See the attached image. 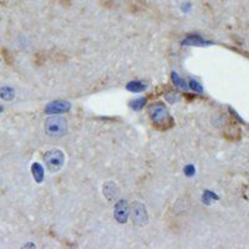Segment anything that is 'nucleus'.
<instances>
[{
	"label": "nucleus",
	"instance_id": "obj_1",
	"mask_svg": "<svg viewBox=\"0 0 249 249\" xmlns=\"http://www.w3.org/2000/svg\"><path fill=\"white\" fill-rule=\"evenodd\" d=\"M45 132L48 136L59 139L68 132V121L64 117L53 116L45 121Z\"/></svg>",
	"mask_w": 249,
	"mask_h": 249
},
{
	"label": "nucleus",
	"instance_id": "obj_2",
	"mask_svg": "<svg viewBox=\"0 0 249 249\" xmlns=\"http://www.w3.org/2000/svg\"><path fill=\"white\" fill-rule=\"evenodd\" d=\"M148 115L151 120L157 126H167L171 122V116L166 106L161 102H156L148 107Z\"/></svg>",
	"mask_w": 249,
	"mask_h": 249
},
{
	"label": "nucleus",
	"instance_id": "obj_3",
	"mask_svg": "<svg viewBox=\"0 0 249 249\" xmlns=\"http://www.w3.org/2000/svg\"><path fill=\"white\" fill-rule=\"evenodd\" d=\"M44 162L50 172H57L62 168L65 163V153L59 148H53V150L46 151L44 155Z\"/></svg>",
	"mask_w": 249,
	"mask_h": 249
},
{
	"label": "nucleus",
	"instance_id": "obj_4",
	"mask_svg": "<svg viewBox=\"0 0 249 249\" xmlns=\"http://www.w3.org/2000/svg\"><path fill=\"white\" fill-rule=\"evenodd\" d=\"M130 214L132 215L133 223L137 224V226H144L148 222L147 210L142 202H133L130 210Z\"/></svg>",
	"mask_w": 249,
	"mask_h": 249
},
{
	"label": "nucleus",
	"instance_id": "obj_5",
	"mask_svg": "<svg viewBox=\"0 0 249 249\" xmlns=\"http://www.w3.org/2000/svg\"><path fill=\"white\" fill-rule=\"evenodd\" d=\"M113 213H115V219L119 223H126L128 217H130V207H128L127 202L124 201V199L117 202L116 206H115V210H113Z\"/></svg>",
	"mask_w": 249,
	"mask_h": 249
},
{
	"label": "nucleus",
	"instance_id": "obj_6",
	"mask_svg": "<svg viewBox=\"0 0 249 249\" xmlns=\"http://www.w3.org/2000/svg\"><path fill=\"white\" fill-rule=\"evenodd\" d=\"M102 193L105 196V198L107 199L108 202H115L117 198H119L120 196V188L117 186L116 182L112 181H107L104 183L102 186Z\"/></svg>",
	"mask_w": 249,
	"mask_h": 249
},
{
	"label": "nucleus",
	"instance_id": "obj_7",
	"mask_svg": "<svg viewBox=\"0 0 249 249\" xmlns=\"http://www.w3.org/2000/svg\"><path fill=\"white\" fill-rule=\"evenodd\" d=\"M71 105L69 102L62 101V100H57V101L50 102L49 105H46L45 112L49 115H59V113L68 112L70 110Z\"/></svg>",
	"mask_w": 249,
	"mask_h": 249
},
{
	"label": "nucleus",
	"instance_id": "obj_8",
	"mask_svg": "<svg viewBox=\"0 0 249 249\" xmlns=\"http://www.w3.org/2000/svg\"><path fill=\"white\" fill-rule=\"evenodd\" d=\"M204 44H207V41L199 35H190L182 41L183 46H201L204 45Z\"/></svg>",
	"mask_w": 249,
	"mask_h": 249
},
{
	"label": "nucleus",
	"instance_id": "obj_9",
	"mask_svg": "<svg viewBox=\"0 0 249 249\" xmlns=\"http://www.w3.org/2000/svg\"><path fill=\"white\" fill-rule=\"evenodd\" d=\"M31 173H33V177H34L36 183H41L44 181V168L40 163H37V162L33 163V166H31Z\"/></svg>",
	"mask_w": 249,
	"mask_h": 249
},
{
	"label": "nucleus",
	"instance_id": "obj_10",
	"mask_svg": "<svg viewBox=\"0 0 249 249\" xmlns=\"http://www.w3.org/2000/svg\"><path fill=\"white\" fill-rule=\"evenodd\" d=\"M147 85L141 81H131L127 84V90L131 92H142L146 90Z\"/></svg>",
	"mask_w": 249,
	"mask_h": 249
},
{
	"label": "nucleus",
	"instance_id": "obj_11",
	"mask_svg": "<svg viewBox=\"0 0 249 249\" xmlns=\"http://www.w3.org/2000/svg\"><path fill=\"white\" fill-rule=\"evenodd\" d=\"M171 77H172V81L173 84H175L177 88L182 89V90H187L188 89V84H187L186 81H184L182 77H179L178 74H176V72H172V75H171Z\"/></svg>",
	"mask_w": 249,
	"mask_h": 249
},
{
	"label": "nucleus",
	"instance_id": "obj_12",
	"mask_svg": "<svg viewBox=\"0 0 249 249\" xmlns=\"http://www.w3.org/2000/svg\"><path fill=\"white\" fill-rule=\"evenodd\" d=\"M0 97L3 100H5V101H10V100H13L15 97V92L14 90H13L12 88H3L1 90H0Z\"/></svg>",
	"mask_w": 249,
	"mask_h": 249
},
{
	"label": "nucleus",
	"instance_id": "obj_13",
	"mask_svg": "<svg viewBox=\"0 0 249 249\" xmlns=\"http://www.w3.org/2000/svg\"><path fill=\"white\" fill-rule=\"evenodd\" d=\"M146 105V99L144 97H140V99H136V100H133L132 102H131V107L133 108V110H141L143 106Z\"/></svg>",
	"mask_w": 249,
	"mask_h": 249
},
{
	"label": "nucleus",
	"instance_id": "obj_14",
	"mask_svg": "<svg viewBox=\"0 0 249 249\" xmlns=\"http://www.w3.org/2000/svg\"><path fill=\"white\" fill-rule=\"evenodd\" d=\"M188 86H190V88L192 89L193 91H196L197 93L203 92V88L201 86V84H199L198 81H196L195 79L190 80V82H188Z\"/></svg>",
	"mask_w": 249,
	"mask_h": 249
},
{
	"label": "nucleus",
	"instance_id": "obj_15",
	"mask_svg": "<svg viewBox=\"0 0 249 249\" xmlns=\"http://www.w3.org/2000/svg\"><path fill=\"white\" fill-rule=\"evenodd\" d=\"M184 173H186L188 177H192V176L196 173L195 166H193V164H188V166H186V167H184Z\"/></svg>",
	"mask_w": 249,
	"mask_h": 249
},
{
	"label": "nucleus",
	"instance_id": "obj_16",
	"mask_svg": "<svg viewBox=\"0 0 249 249\" xmlns=\"http://www.w3.org/2000/svg\"><path fill=\"white\" fill-rule=\"evenodd\" d=\"M166 99H167L168 102H171V104H173V102L177 100V93L175 92H170L168 95H166Z\"/></svg>",
	"mask_w": 249,
	"mask_h": 249
},
{
	"label": "nucleus",
	"instance_id": "obj_17",
	"mask_svg": "<svg viewBox=\"0 0 249 249\" xmlns=\"http://www.w3.org/2000/svg\"><path fill=\"white\" fill-rule=\"evenodd\" d=\"M0 112H3V107L1 106H0Z\"/></svg>",
	"mask_w": 249,
	"mask_h": 249
}]
</instances>
